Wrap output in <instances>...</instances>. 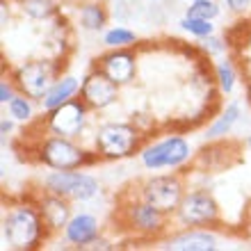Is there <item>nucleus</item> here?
I'll return each mask as SVG.
<instances>
[{"label":"nucleus","mask_w":251,"mask_h":251,"mask_svg":"<svg viewBox=\"0 0 251 251\" xmlns=\"http://www.w3.org/2000/svg\"><path fill=\"white\" fill-rule=\"evenodd\" d=\"M80 85H82V78H75V75H69V73H62L60 78L50 85V89L46 92V96L39 100L41 112H50V110H55V107L64 105L66 100L80 96Z\"/></svg>","instance_id":"nucleus-17"},{"label":"nucleus","mask_w":251,"mask_h":251,"mask_svg":"<svg viewBox=\"0 0 251 251\" xmlns=\"http://www.w3.org/2000/svg\"><path fill=\"white\" fill-rule=\"evenodd\" d=\"M92 249H105V251H112V249H114V245H112V242H110L107 238H103V235H100V238L92 245Z\"/></svg>","instance_id":"nucleus-31"},{"label":"nucleus","mask_w":251,"mask_h":251,"mask_svg":"<svg viewBox=\"0 0 251 251\" xmlns=\"http://www.w3.org/2000/svg\"><path fill=\"white\" fill-rule=\"evenodd\" d=\"M89 117L92 110L87 107V103L80 96L66 100L64 105L55 107L50 112H44L41 117V126L46 132L60 135V137H71V139H82L89 126Z\"/></svg>","instance_id":"nucleus-10"},{"label":"nucleus","mask_w":251,"mask_h":251,"mask_svg":"<svg viewBox=\"0 0 251 251\" xmlns=\"http://www.w3.org/2000/svg\"><path fill=\"white\" fill-rule=\"evenodd\" d=\"M240 119H242V105H240V100H231V103H228V105L212 119V124L205 128L203 139L205 142H212V139H226L233 132V128L238 126Z\"/></svg>","instance_id":"nucleus-18"},{"label":"nucleus","mask_w":251,"mask_h":251,"mask_svg":"<svg viewBox=\"0 0 251 251\" xmlns=\"http://www.w3.org/2000/svg\"><path fill=\"white\" fill-rule=\"evenodd\" d=\"M60 75V64H57V60H50V57H30L9 71V78L14 80L19 94H25L37 103L46 96L50 85Z\"/></svg>","instance_id":"nucleus-9"},{"label":"nucleus","mask_w":251,"mask_h":251,"mask_svg":"<svg viewBox=\"0 0 251 251\" xmlns=\"http://www.w3.org/2000/svg\"><path fill=\"white\" fill-rule=\"evenodd\" d=\"M201 48H203V53L208 57H224L231 50V41H228V37H222V34L215 32L210 37L201 39Z\"/></svg>","instance_id":"nucleus-26"},{"label":"nucleus","mask_w":251,"mask_h":251,"mask_svg":"<svg viewBox=\"0 0 251 251\" xmlns=\"http://www.w3.org/2000/svg\"><path fill=\"white\" fill-rule=\"evenodd\" d=\"M100 44L105 48H135L139 44V37L130 27L110 25L100 37Z\"/></svg>","instance_id":"nucleus-23"},{"label":"nucleus","mask_w":251,"mask_h":251,"mask_svg":"<svg viewBox=\"0 0 251 251\" xmlns=\"http://www.w3.org/2000/svg\"><path fill=\"white\" fill-rule=\"evenodd\" d=\"M146 139L149 135L132 121H103L94 130L92 149L100 162H121L135 158Z\"/></svg>","instance_id":"nucleus-4"},{"label":"nucleus","mask_w":251,"mask_h":251,"mask_svg":"<svg viewBox=\"0 0 251 251\" xmlns=\"http://www.w3.org/2000/svg\"><path fill=\"white\" fill-rule=\"evenodd\" d=\"M9 5H12V0H2L0 7H2V19H0V25L2 27H9Z\"/></svg>","instance_id":"nucleus-30"},{"label":"nucleus","mask_w":251,"mask_h":251,"mask_svg":"<svg viewBox=\"0 0 251 251\" xmlns=\"http://www.w3.org/2000/svg\"><path fill=\"white\" fill-rule=\"evenodd\" d=\"M117 215H119L121 226L128 228L132 235L153 240V242L165 238L167 233L172 231V222H174L172 215H167L153 203L144 201L137 194V190L121 194Z\"/></svg>","instance_id":"nucleus-3"},{"label":"nucleus","mask_w":251,"mask_h":251,"mask_svg":"<svg viewBox=\"0 0 251 251\" xmlns=\"http://www.w3.org/2000/svg\"><path fill=\"white\" fill-rule=\"evenodd\" d=\"M0 238L2 247L9 251H34L50 240L34 199H23L7 205L0 222Z\"/></svg>","instance_id":"nucleus-1"},{"label":"nucleus","mask_w":251,"mask_h":251,"mask_svg":"<svg viewBox=\"0 0 251 251\" xmlns=\"http://www.w3.org/2000/svg\"><path fill=\"white\" fill-rule=\"evenodd\" d=\"M242 149H247V151L251 153V135H247V137L242 139Z\"/></svg>","instance_id":"nucleus-32"},{"label":"nucleus","mask_w":251,"mask_h":251,"mask_svg":"<svg viewBox=\"0 0 251 251\" xmlns=\"http://www.w3.org/2000/svg\"><path fill=\"white\" fill-rule=\"evenodd\" d=\"M16 94H19V89H16V85H14V80L9 78V75H5V78L0 80V105L5 107Z\"/></svg>","instance_id":"nucleus-27"},{"label":"nucleus","mask_w":251,"mask_h":251,"mask_svg":"<svg viewBox=\"0 0 251 251\" xmlns=\"http://www.w3.org/2000/svg\"><path fill=\"white\" fill-rule=\"evenodd\" d=\"M135 190H137V194L144 201H149V203H153L155 208H160L162 212L174 217L176 210H178L180 201H183V197H185L187 185H185V176L183 174L169 169L167 174L151 172V176L139 180L137 185H135Z\"/></svg>","instance_id":"nucleus-7"},{"label":"nucleus","mask_w":251,"mask_h":251,"mask_svg":"<svg viewBox=\"0 0 251 251\" xmlns=\"http://www.w3.org/2000/svg\"><path fill=\"white\" fill-rule=\"evenodd\" d=\"M183 2H192V0H183Z\"/></svg>","instance_id":"nucleus-35"},{"label":"nucleus","mask_w":251,"mask_h":251,"mask_svg":"<svg viewBox=\"0 0 251 251\" xmlns=\"http://www.w3.org/2000/svg\"><path fill=\"white\" fill-rule=\"evenodd\" d=\"M178 27L183 32H187L190 37L194 39H205V37H210V34L217 32V25H215V21H205V19H192V16H185L183 14V19L178 21Z\"/></svg>","instance_id":"nucleus-24"},{"label":"nucleus","mask_w":251,"mask_h":251,"mask_svg":"<svg viewBox=\"0 0 251 251\" xmlns=\"http://www.w3.org/2000/svg\"><path fill=\"white\" fill-rule=\"evenodd\" d=\"M245 235L247 238H251V217L245 222Z\"/></svg>","instance_id":"nucleus-33"},{"label":"nucleus","mask_w":251,"mask_h":251,"mask_svg":"<svg viewBox=\"0 0 251 251\" xmlns=\"http://www.w3.org/2000/svg\"><path fill=\"white\" fill-rule=\"evenodd\" d=\"M34 103H37V100L25 96V94H16L5 105V110L19 126H30L37 121V105H34Z\"/></svg>","instance_id":"nucleus-22"},{"label":"nucleus","mask_w":251,"mask_h":251,"mask_svg":"<svg viewBox=\"0 0 251 251\" xmlns=\"http://www.w3.org/2000/svg\"><path fill=\"white\" fill-rule=\"evenodd\" d=\"M103 235L100 219L94 212H73L66 228L62 231V240L73 249H92V245Z\"/></svg>","instance_id":"nucleus-14"},{"label":"nucleus","mask_w":251,"mask_h":251,"mask_svg":"<svg viewBox=\"0 0 251 251\" xmlns=\"http://www.w3.org/2000/svg\"><path fill=\"white\" fill-rule=\"evenodd\" d=\"M240 27H228V41H231V50L235 55V60L242 64H251V19L245 21V16H240Z\"/></svg>","instance_id":"nucleus-19"},{"label":"nucleus","mask_w":251,"mask_h":251,"mask_svg":"<svg viewBox=\"0 0 251 251\" xmlns=\"http://www.w3.org/2000/svg\"><path fill=\"white\" fill-rule=\"evenodd\" d=\"M80 99L87 103L92 112H105L112 105H117L121 99V87L110 80L103 71L92 66L89 71L82 75V85H80Z\"/></svg>","instance_id":"nucleus-11"},{"label":"nucleus","mask_w":251,"mask_h":251,"mask_svg":"<svg viewBox=\"0 0 251 251\" xmlns=\"http://www.w3.org/2000/svg\"><path fill=\"white\" fill-rule=\"evenodd\" d=\"M41 190L60 194L73 203H87L99 197L103 185L94 174L82 169H50L41 178Z\"/></svg>","instance_id":"nucleus-6"},{"label":"nucleus","mask_w":251,"mask_h":251,"mask_svg":"<svg viewBox=\"0 0 251 251\" xmlns=\"http://www.w3.org/2000/svg\"><path fill=\"white\" fill-rule=\"evenodd\" d=\"M94 66L119 87H128L137 78V53L135 48H107L94 60Z\"/></svg>","instance_id":"nucleus-12"},{"label":"nucleus","mask_w":251,"mask_h":251,"mask_svg":"<svg viewBox=\"0 0 251 251\" xmlns=\"http://www.w3.org/2000/svg\"><path fill=\"white\" fill-rule=\"evenodd\" d=\"M224 7L228 9V12L233 14V16H247L251 9V0H224Z\"/></svg>","instance_id":"nucleus-28"},{"label":"nucleus","mask_w":251,"mask_h":251,"mask_svg":"<svg viewBox=\"0 0 251 251\" xmlns=\"http://www.w3.org/2000/svg\"><path fill=\"white\" fill-rule=\"evenodd\" d=\"M14 128H16V121H14L9 114H2V117H0V135H2V142H5L7 137H12Z\"/></svg>","instance_id":"nucleus-29"},{"label":"nucleus","mask_w":251,"mask_h":251,"mask_svg":"<svg viewBox=\"0 0 251 251\" xmlns=\"http://www.w3.org/2000/svg\"><path fill=\"white\" fill-rule=\"evenodd\" d=\"M194 155H197V151L185 135L167 132L162 137L146 139L137 153V160L146 172H165V169L180 172L183 167L192 165Z\"/></svg>","instance_id":"nucleus-5"},{"label":"nucleus","mask_w":251,"mask_h":251,"mask_svg":"<svg viewBox=\"0 0 251 251\" xmlns=\"http://www.w3.org/2000/svg\"><path fill=\"white\" fill-rule=\"evenodd\" d=\"M149 2H160V0H149Z\"/></svg>","instance_id":"nucleus-34"},{"label":"nucleus","mask_w":251,"mask_h":251,"mask_svg":"<svg viewBox=\"0 0 251 251\" xmlns=\"http://www.w3.org/2000/svg\"><path fill=\"white\" fill-rule=\"evenodd\" d=\"M12 5H16V9L23 16L39 23H48L60 14V7L55 0H12Z\"/></svg>","instance_id":"nucleus-20"},{"label":"nucleus","mask_w":251,"mask_h":251,"mask_svg":"<svg viewBox=\"0 0 251 251\" xmlns=\"http://www.w3.org/2000/svg\"><path fill=\"white\" fill-rule=\"evenodd\" d=\"M34 201L39 205L41 217H44V224H46L50 238L53 235H62V231L69 224V219L73 217V208H71L73 201L60 197V194H53V192H46V190H41L34 197Z\"/></svg>","instance_id":"nucleus-15"},{"label":"nucleus","mask_w":251,"mask_h":251,"mask_svg":"<svg viewBox=\"0 0 251 251\" xmlns=\"http://www.w3.org/2000/svg\"><path fill=\"white\" fill-rule=\"evenodd\" d=\"M30 155L37 165L46 169H85L100 162L92 146L80 144V139L60 137L46 130L32 142Z\"/></svg>","instance_id":"nucleus-2"},{"label":"nucleus","mask_w":251,"mask_h":251,"mask_svg":"<svg viewBox=\"0 0 251 251\" xmlns=\"http://www.w3.org/2000/svg\"><path fill=\"white\" fill-rule=\"evenodd\" d=\"M212 80L217 85V92L222 96H231L238 87V66L233 57H219L212 69Z\"/></svg>","instance_id":"nucleus-21"},{"label":"nucleus","mask_w":251,"mask_h":251,"mask_svg":"<svg viewBox=\"0 0 251 251\" xmlns=\"http://www.w3.org/2000/svg\"><path fill=\"white\" fill-rule=\"evenodd\" d=\"M174 224L190 226V228H217L222 224L219 201L208 187L187 190L174 215Z\"/></svg>","instance_id":"nucleus-8"},{"label":"nucleus","mask_w":251,"mask_h":251,"mask_svg":"<svg viewBox=\"0 0 251 251\" xmlns=\"http://www.w3.org/2000/svg\"><path fill=\"white\" fill-rule=\"evenodd\" d=\"M219 14H222L219 0H192V2H187V9H185V16L205 19V21H215Z\"/></svg>","instance_id":"nucleus-25"},{"label":"nucleus","mask_w":251,"mask_h":251,"mask_svg":"<svg viewBox=\"0 0 251 251\" xmlns=\"http://www.w3.org/2000/svg\"><path fill=\"white\" fill-rule=\"evenodd\" d=\"M158 249H167V251H217L219 238L212 228L178 226L176 231H169L162 240H158Z\"/></svg>","instance_id":"nucleus-13"},{"label":"nucleus","mask_w":251,"mask_h":251,"mask_svg":"<svg viewBox=\"0 0 251 251\" xmlns=\"http://www.w3.org/2000/svg\"><path fill=\"white\" fill-rule=\"evenodd\" d=\"M110 23V12L103 0H82L75 7V25L82 32L89 34H103Z\"/></svg>","instance_id":"nucleus-16"}]
</instances>
